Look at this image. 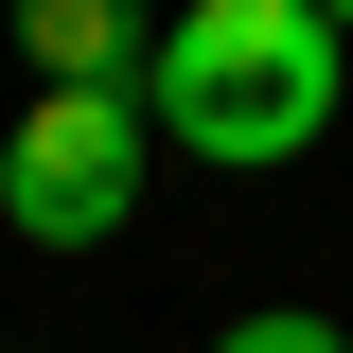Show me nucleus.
<instances>
[{
	"label": "nucleus",
	"mask_w": 353,
	"mask_h": 353,
	"mask_svg": "<svg viewBox=\"0 0 353 353\" xmlns=\"http://www.w3.org/2000/svg\"><path fill=\"white\" fill-rule=\"evenodd\" d=\"M0 212L36 248H106L141 212V88H36L0 124Z\"/></svg>",
	"instance_id": "obj_2"
},
{
	"label": "nucleus",
	"mask_w": 353,
	"mask_h": 353,
	"mask_svg": "<svg viewBox=\"0 0 353 353\" xmlns=\"http://www.w3.org/2000/svg\"><path fill=\"white\" fill-rule=\"evenodd\" d=\"M212 353H353V336H336V318H301V301H265V318H230Z\"/></svg>",
	"instance_id": "obj_4"
},
{
	"label": "nucleus",
	"mask_w": 353,
	"mask_h": 353,
	"mask_svg": "<svg viewBox=\"0 0 353 353\" xmlns=\"http://www.w3.org/2000/svg\"><path fill=\"white\" fill-rule=\"evenodd\" d=\"M336 88H353V36L318 0H194L141 53V141L265 176V159H301V141H336Z\"/></svg>",
	"instance_id": "obj_1"
},
{
	"label": "nucleus",
	"mask_w": 353,
	"mask_h": 353,
	"mask_svg": "<svg viewBox=\"0 0 353 353\" xmlns=\"http://www.w3.org/2000/svg\"><path fill=\"white\" fill-rule=\"evenodd\" d=\"M18 53H36V88H141V18L124 0H18Z\"/></svg>",
	"instance_id": "obj_3"
}]
</instances>
